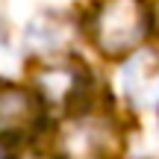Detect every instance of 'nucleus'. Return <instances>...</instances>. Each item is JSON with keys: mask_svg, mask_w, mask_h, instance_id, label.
I'll use <instances>...</instances> for the list:
<instances>
[{"mask_svg": "<svg viewBox=\"0 0 159 159\" xmlns=\"http://www.w3.org/2000/svg\"><path fill=\"white\" fill-rule=\"evenodd\" d=\"M148 27L150 15L142 0H103L91 18V41L103 56L121 59L139 50Z\"/></svg>", "mask_w": 159, "mask_h": 159, "instance_id": "obj_1", "label": "nucleus"}, {"mask_svg": "<svg viewBox=\"0 0 159 159\" xmlns=\"http://www.w3.org/2000/svg\"><path fill=\"white\" fill-rule=\"evenodd\" d=\"M15 159H50V156H41V153H21V156H15ZM56 159V156H53Z\"/></svg>", "mask_w": 159, "mask_h": 159, "instance_id": "obj_5", "label": "nucleus"}, {"mask_svg": "<svg viewBox=\"0 0 159 159\" xmlns=\"http://www.w3.org/2000/svg\"><path fill=\"white\" fill-rule=\"evenodd\" d=\"M44 97L39 89L24 85H0V142H21L41 130L44 121Z\"/></svg>", "mask_w": 159, "mask_h": 159, "instance_id": "obj_3", "label": "nucleus"}, {"mask_svg": "<svg viewBox=\"0 0 159 159\" xmlns=\"http://www.w3.org/2000/svg\"><path fill=\"white\" fill-rule=\"evenodd\" d=\"M124 91L127 100L139 109L159 106V56L142 50L124 68Z\"/></svg>", "mask_w": 159, "mask_h": 159, "instance_id": "obj_4", "label": "nucleus"}, {"mask_svg": "<svg viewBox=\"0 0 159 159\" xmlns=\"http://www.w3.org/2000/svg\"><path fill=\"white\" fill-rule=\"evenodd\" d=\"M124 133L97 112L71 115L56 136V159H121Z\"/></svg>", "mask_w": 159, "mask_h": 159, "instance_id": "obj_2", "label": "nucleus"}]
</instances>
